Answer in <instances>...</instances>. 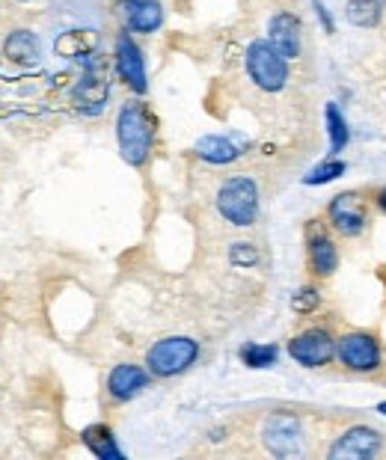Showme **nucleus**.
<instances>
[{"instance_id": "nucleus-1", "label": "nucleus", "mask_w": 386, "mask_h": 460, "mask_svg": "<svg viewBox=\"0 0 386 460\" xmlns=\"http://www.w3.org/2000/svg\"><path fill=\"white\" fill-rule=\"evenodd\" d=\"M116 143L125 164L143 166L155 146V119L140 102H125L116 116Z\"/></svg>"}, {"instance_id": "nucleus-2", "label": "nucleus", "mask_w": 386, "mask_h": 460, "mask_svg": "<svg viewBox=\"0 0 386 460\" xmlns=\"http://www.w3.org/2000/svg\"><path fill=\"white\" fill-rule=\"evenodd\" d=\"M336 362L351 375H378L383 368V345L369 330H345L336 336Z\"/></svg>"}, {"instance_id": "nucleus-3", "label": "nucleus", "mask_w": 386, "mask_h": 460, "mask_svg": "<svg viewBox=\"0 0 386 460\" xmlns=\"http://www.w3.org/2000/svg\"><path fill=\"white\" fill-rule=\"evenodd\" d=\"M217 211L238 229L253 226L259 217V184L250 175H232L217 190Z\"/></svg>"}, {"instance_id": "nucleus-4", "label": "nucleus", "mask_w": 386, "mask_h": 460, "mask_svg": "<svg viewBox=\"0 0 386 460\" xmlns=\"http://www.w3.org/2000/svg\"><path fill=\"white\" fill-rule=\"evenodd\" d=\"M289 63L267 39H256L247 45L244 68L250 75V81L259 86L262 93H283L289 84Z\"/></svg>"}, {"instance_id": "nucleus-5", "label": "nucleus", "mask_w": 386, "mask_h": 460, "mask_svg": "<svg viewBox=\"0 0 386 460\" xmlns=\"http://www.w3.org/2000/svg\"><path fill=\"white\" fill-rule=\"evenodd\" d=\"M196 359H200V341L191 336H166L148 348L146 368L152 371V377H175L184 375Z\"/></svg>"}, {"instance_id": "nucleus-6", "label": "nucleus", "mask_w": 386, "mask_h": 460, "mask_svg": "<svg viewBox=\"0 0 386 460\" xmlns=\"http://www.w3.org/2000/svg\"><path fill=\"white\" fill-rule=\"evenodd\" d=\"M327 223L342 238H360L369 229V202L363 199L360 190L336 193L330 205H327Z\"/></svg>"}, {"instance_id": "nucleus-7", "label": "nucleus", "mask_w": 386, "mask_h": 460, "mask_svg": "<svg viewBox=\"0 0 386 460\" xmlns=\"http://www.w3.org/2000/svg\"><path fill=\"white\" fill-rule=\"evenodd\" d=\"M289 357L303 368H324L336 359V336L327 327H306L289 341Z\"/></svg>"}, {"instance_id": "nucleus-8", "label": "nucleus", "mask_w": 386, "mask_h": 460, "mask_svg": "<svg viewBox=\"0 0 386 460\" xmlns=\"http://www.w3.org/2000/svg\"><path fill=\"white\" fill-rule=\"evenodd\" d=\"M381 452H383V434L378 428L351 425L333 439L327 457H330V460H372V457H378Z\"/></svg>"}, {"instance_id": "nucleus-9", "label": "nucleus", "mask_w": 386, "mask_h": 460, "mask_svg": "<svg viewBox=\"0 0 386 460\" xmlns=\"http://www.w3.org/2000/svg\"><path fill=\"white\" fill-rule=\"evenodd\" d=\"M303 425L301 419L292 413H274L265 419L262 428V443L267 446V452L276 457H294L303 452Z\"/></svg>"}, {"instance_id": "nucleus-10", "label": "nucleus", "mask_w": 386, "mask_h": 460, "mask_svg": "<svg viewBox=\"0 0 386 460\" xmlns=\"http://www.w3.org/2000/svg\"><path fill=\"white\" fill-rule=\"evenodd\" d=\"M116 75L122 77L125 86H131L137 95H143L148 90V77H146V60L140 45L134 42L131 33L122 31L116 36Z\"/></svg>"}, {"instance_id": "nucleus-11", "label": "nucleus", "mask_w": 386, "mask_h": 460, "mask_svg": "<svg viewBox=\"0 0 386 460\" xmlns=\"http://www.w3.org/2000/svg\"><path fill=\"white\" fill-rule=\"evenodd\" d=\"M306 264H310V273L319 279L333 277L339 270V243L333 241V234L327 229H310V238H306Z\"/></svg>"}, {"instance_id": "nucleus-12", "label": "nucleus", "mask_w": 386, "mask_h": 460, "mask_svg": "<svg viewBox=\"0 0 386 460\" xmlns=\"http://www.w3.org/2000/svg\"><path fill=\"white\" fill-rule=\"evenodd\" d=\"M267 42H271L285 60H297L303 48V22L294 13H276L271 22H267Z\"/></svg>"}, {"instance_id": "nucleus-13", "label": "nucleus", "mask_w": 386, "mask_h": 460, "mask_svg": "<svg viewBox=\"0 0 386 460\" xmlns=\"http://www.w3.org/2000/svg\"><path fill=\"white\" fill-rule=\"evenodd\" d=\"M119 15L125 22L128 33H157L164 24V6L161 0H122L119 4Z\"/></svg>"}, {"instance_id": "nucleus-14", "label": "nucleus", "mask_w": 386, "mask_h": 460, "mask_svg": "<svg viewBox=\"0 0 386 460\" xmlns=\"http://www.w3.org/2000/svg\"><path fill=\"white\" fill-rule=\"evenodd\" d=\"M148 380H152V371L143 368V366H134V362H119V366L107 375V395L119 404H125V401H131L143 393L148 386Z\"/></svg>"}, {"instance_id": "nucleus-15", "label": "nucleus", "mask_w": 386, "mask_h": 460, "mask_svg": "<svg viewBox=\"0 0 386 460\" xmlns=\"http://www.w3.org/2000/svg\"><path fill=\"white\" fill-rule=\"evenodd\" d=\"M107 95H111V84H107L104 75L93 72V68H89V72L75 84V90H72L75 104L81 107V111H86V113L102 111V104L107 102Z\"/></svg>"}, {"instance_id": "nucleus-16", "label": "nucleus", "mask_w": 386, "mask_h": 460, "mask_svg": "<svg viewBox=\"0 0 386 460\" xmlns=\"http://www.w3.org/2000/svg\"><path fill=\"white\" fill-rule=\"evenodd\" d=\"M196 155L208 164H232L241 158V146L229 137H220V134H211V137H202L196 143Z\"/></svg>"}, {"instance_id": "nucleus-17", "label": "nucleus", "mask_w": 386, "mask_h": 460, "mask_svg": "<svg viewBox=\"0 0 386 460\" xmlns=\"http://www.w3.org/2000/svg\"><path fill=\"white\" fill-rule=\"evenodd\" d=\"M84 446L93 452L98 460H122V448L116 446L113 430L107 425H89L84 430Z\"/></svg>"}, {"instance_id": "nucleus-18", "label": "nucleus", "mask_w": 386, "mask_h": 460, "mask_svg": "<svg viewBox=\"0 0 386 460\" xmlns=\"http://www.w3.org/2000/svg\"><path fill=\"white\" fill-rule=\"evenodd\" d=\"M345 18L360 31H372V27L383 22V4L381 0H348L345 4Z\"/></svg>"}, {"instance_id": "nucleus-19", "label": "nucleus", "mask_w": 386, "mask_h": 460, "mask_svg": "<svg viewBox=\"0 0 386 460\" xmlns=\"http://www.w3.org/2000/svg\"><path fill=\"white\" fill-rule=\"evenodd\" d=\"M324 128H327V137H330V152L339 155L345 146L351 143V128H348V119L342 116L339 104H327L324 107Z\"/></svg>"}, {"instance_id": "nucleus-20", "label": "nucleus", "mask_w": 386, "mask_h": 460, "mask_svg": "<svg viewBox=\"0 0 386 460\" xmlns=\"http://www.w3.org/2000/svg\"><path fill=\"white\" fill-rule=\"evenodd\" d=\"M4 54L9 57V60H15V63H33L39 57V39L30 31L9 33L6 45H4Z\"/></svg>"}, {"instance_id": "nucleus-21", "label": "nucleus", "mask_w": 386, "mask_h": 460, "mask_svg": "<svg viewBox=\"0 0 386 460\" xmlns=\"http://www.w3.org/2000/svg\"><path fill=\"white\" fill-rule=\"evenodd\" d=\"M345 172H348V164L339 161V158H327L303 175V184H310V188H321V184H330L336 179H342Z\"/></svg>"}, {"instance_id": "nucleus-22", "label": "nucleus", "mask_w": 386, "mask_h": 460, "mask_svg": "<svg viewBox=\"0 0 386 460\" xmlns=\"http://www.w3.org/2000/svg\"><path fill=\"white\" fill-rule=\"evenodd\" d=\"M241 359H244V366H250V368H271L276 366V359H280V350H276V345L250 341V345L241 348Z\"/></svg>"}, {"instance_id": "nucleus-23", "label": "nucleus", "mask_w": 386, "mask_h": 460, "mask_svg": "<svg viewBox=\"0 0 386 460\" xmlns=\"http://www.w3.org/2000/svg\"><path fill=\"white\" fill-rule=\"evenodd\" d=\"M319 306H321L319 286H303V288L294 291V297H292V309L294 312H301V315H312V312L319 309Z\"/></svg>"}, {"instance_id": "nucleus-24", "label": "nucleus", "mask_w": 386, "mask_h": 460, "mask_svg": "<svg viewBox=\"0 0 386 460\" xmlns=\"http://www.w3.org/2000/svg\"><path fill=\"white\" fill-rule=\"evenodd\" d=\"M229 261L235 264V268H250V264L259 261V252H256L253 243L238 241V243H232V250H229Z\"/></svg>"}, {"instance_id": "nucleus-25", "label": "nucleus", "mask_w": 386, "mask_h": 460, "mask_svg": "<svg viewBox=\"0 0 386 460\" xmlns=\"http://www.w3.org/2000/svg\"><path fill=\"white\" fill-rule=\"evenodd\" d=\"M312 9H315V15H319V24L324 27V33L333 36L336 33V22H333V13L327 9L324 0H312Z\"/></svg>"}, {"instance_id": "nucleus-26", "label": "nucleus", "mask_w": 386, "mask_h": 460, "mask_svg": "<svg viewBox=\"0 0 386 460\" xmlns=\"http://www.w3.org/2000/svg\"><path fill=\"white\" fill-rule=\"evenodd\" d=\"M374 205H378L381 214H386V188H381L378 193H374Z\"/></svg>"}, {"instance_id": "nucleus-27", "label": "nucleus", "mask_w": 386, "mask_h": 460, "mask_svg": "<svg viewBox=\"0 0 386 460\" xmlns=\"http://www.w3.org/2000/svg\"><path fill=\"white\" fill-rule=\"evenodd\" d=\"M374 410H378V413H381V416H386V401H381V404H378V407H374Z\"/></svg>"}, {"instance_id": "nucleus-28", "label": "nucleus", "mask_w": 386, "mask_h": 460, "mask_svg": "<svg viewBox=\"0 0 386 460\" xmlns=\"http://www.w3.org/2000/svg\"><path fill=\"white\" fill-rule=\"evenodd\" d=\"M381 4H383V9H386V0H381Z\"/></svg>"}]
</instances>
